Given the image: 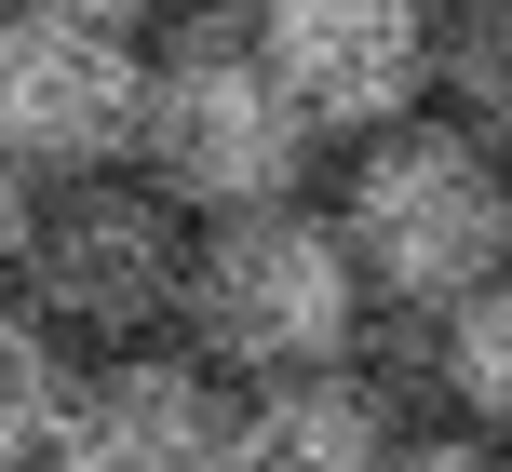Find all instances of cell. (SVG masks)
<instances>
[{
  "label": "cell",
  "mask_w": 512,
  "mask_h": 472,
  "mask_svg": "<svg viewBox=\"0 0 512 472\" xmlns=\"http://www.w3.org/2000/svg\"><path fill=\"white\" fill-rule=\"evenodd\" d=\"M337 243H351L364 297L445 324L459 297H486L512 270V162L472 149L459 122H405V135H364L351 189H337Z\"/></svg>",
  "instance_id": "1"
},
{
  "label": "cell",
  "mask_w": 512,
  "mask_h": 472,
  "mask_svg": "<svg viewBox=\"0 0 512 472\" xmlns=\"http://www.w3.org/2000/svg\"><path fill=\"white\" fill-rule=\"evenodd\" d=\"M310 108L270 81L256 27H189L176 54H149V122H135V176L162 189L176 216L230 230V216H283L310 189Z\"/></svg>",
  "instance_id": "2"
},
{
  "label": "cell",
  "mask_w": 512,
  "mask_h": 472,
  "mask_svg": "<svg viewBox=\"0 0 512 472\" xmlns=\"http://www.w3.org/2000/svg\"><path fill=\"white\" fill-rule=\"evenodd\" d=\"M189 365H243V378H337L364 338V270L337 243V216L283 203V216H230L189 257Z\"/></svg>",
  "instance_id": "3"
},
{
  "label": "cell",
  "mask_w": 512,
  "mask_h": 472,
  "mask_svg": "<svg viewBox=\"0 0 512 472\" xmlns=\"http://www.w3.org/2000/svg\"><path fill=\"white\" fill-rule=\"evenodd\" d=\"M189 216L162 203L149 176H81L41 189V230H27V311L54 338H95V351H149L162 324L189 311Z\"/></svg>",
  "instance_id": "4"
},
{
  "label": "cell",
  "mask_w": 512,
  "mask_h": 472,
  "mask_svg": "<svg viewBox=\"0 0 512 472\" xmlns=\"http://www.w3.org/2000/svg\"><path fill=\"white\" fill-rule=\"evenodd\" d=\"M135 122H149V54L108 27H54V14H0V162L27 189H81L122 176Z\"/></svg>",
  "instance_id": "5"
},
{
  "label": "cell",
  "mask_w": 512,
  "mask_h": 472,
  "mask_svg": "<svg viewBox=\"0 0 512 472\" xmlns=\"http://www.w3.org/2000/svg\"><path fill=\"white\" fill-rule=\"evenodd\" d=\"M432 0H256V54L310 135H405L432 95Z\"/></svg>",
  "instance_id": "6"
},
{
  "label": "cell",
  "mask_w": 512,
  "mask_h": 472,
  "mask_svg": "<svg viewBox=\"0 0 512 472\" xmlns=\"http://www.w3.org/2000/svg\"><path fill=\"white\" fill-rule=\"evenodd\" d=\"M216 432H230V392L189 351H95L68 378V419H54L41 472H216Z\"/></svg>",
  "instance_id": "7"
},
{
  "label": "cell",
  "mask_w": 512,
  "mask_h": 472,
  "mask_svg": "<svg viewBox=\"0 0 512 472\" xmlns=\"http://www.w3.org/2000/svg\"><path fill=\"white\" fill-rule=\"evenodd\" d=\"M391 459V419L351 365L337 378H256L216 432V472H378Z\"/></svg>",
  "instance_id": "8"
},
{
  "label": "cell",
  "mask_w": 512,
  "mask_h": 472,
  "mask_svg": "<svg viewBox=\"0 0 512 472\" xmlns=\"http://www.w3.org/2000/svg\"><path fill=\"white\" fill-rule=\"evenodd\" d=\"M432 122H459L472 149L512 162V0H459V14L432 27Z\"/></svg>",
  "instance_id": "9"
},
{
  "label": "cell",
  "mask_w": 512,
  "mask_h": 472,
  "mask_svg": "<svg viewBox=\"0 0 512 472\" xmlns=\"http://www.w3.org/2000/svg\"><path fill=\"white\" fill-rule=\"evenodd\" d=\"M68 338H54L27 297H0V472H41L54 459V419H68Z\"/></svg>",
  "instance_id": "10"
},
{
  "label": "cell",
  "mask_w": 512,
  "mask_h": 472,
  "mask_svg": "<svg viewBox=\"0 0 512 472\" xmlns=\"http://www.w3.org/2000/svg\"><path fill=\"white\" fill-rule=\"evenodd\" d=\"M432 378H445V405H459L486 446H512V270L432 324Z\"/></svg>",
  "instance_id": "11"
},
{
  "label": "cell",
  "mask_w": 512,
  "mask_h": 472,
  "mask_svg": "<svg viewBox=\"0 0 512 472\" xmlns=\"http://www.w3.org/2000/svg\"><path fill=\"white\" fill-rule=\"evenodd\" d=\"M378 472H512L486 432H391V459Z\"/></svg>",
  "instance_id": "12"
},
{
  "label": "cell",
  "mask_w": 512,
  "mask_h": 472,
  "mask_svg": "<svg viewBox=\"0 0 512 472\" xmlns=\"http://www.w3.org/2000/svg\"><path fill=\"white\" fill-rule=\"evenodd\" d=\"M27 230H41V189H27L14 162H0V297L27 284Z\"/></svg>",
  "instance_id": "13"
},
{
  "label": "cell",
  "mask_w": 512,
  "mask_h": 472,
  "mask_svg": "<svg viewBox=\"0 0 512 472\" xmlns=\"http://www.w3.org/2000/svg\"><path fill=\"white\" fill-rule=\"evenodd\" d=\"M14 14H54V27H108V41H135V14H162V0H14Z\"/></svg>",
  "instance_id": "14"
},
{
  "label": "cell",
  "mask_w": 512,
  "mask_h": 472,
  "mask_svg": "<svg viewBox=\"0 0 512 472\" xmlns=\"http://www.w3.org/2000/svg\"><path fill=\"white\" fill-rule=\"evenodd\" d=\"M445 14H459V0H445Z\"/></svg>",
  "instance_id": "15"
}]
</instances>
